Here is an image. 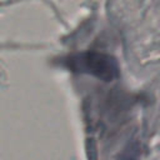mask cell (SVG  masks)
Segmentation results:
<instances>
[{
	"label": "cell",
	"instance_id": "obj_1",
	"mask_svg": "<svg viewBox=\"0 0 160 160\" xmlns=\"http://www.w3.org/2000/svg\"><path fill=\"white\" fill-rule=\"evenodd\" d=\"M68 65L74 71L91 74L104 81H111L119 75V65L116 60L108 54L98 51L74 55L68 59Z\"/></svg>",
	"mask_w": 160,
	"mask_h": 160
}]
</instances>
